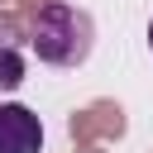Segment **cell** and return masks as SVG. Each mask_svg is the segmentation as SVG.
<instances>
[{"label": "cell", "mask_w": 153, "mask_h": 153, "mask_svg": "<svg viewBox=\"0 0 153 153\" xmlns=\"http://www.w3.org/2000/svg\"><path fill=\"white\" fill-rule=\"evenodd\" d=\"M19 86H24V57L19 48L0 43V91H19Z\"/></svg>", "instance_id": "cell-3"}, {"label": "cell", "mask_w": 153, "mask_h": 153, "mask_svg": "<svg viewBox=\"0 0 153 153\" xmlns=\"http://www.w3.org/2000/svg\"><path fill=\"white\" fill-rule=\"evenodd\" d=\"M29 48L38 53V62L48 67H81L96 48V24L86 10L67 5V0H53L33 14L29 24Z\"/></svg>", "instance_id": "cell-1"}, {"label": "cell", "mask_w": 153, "mask_h": 153, "mask_svg": "<svg viewBox=\"0 0 153 153\" xmlns=\"http://www.w3.org/2000/svg\"><path fill=\"white\" fill-rule=\"evenodd\" d=\"M148 48H153V24H148Z\"/></svg>", "instance_id": "cell-4"}, {"label": "cell", "mask_w": 153, "mask_h": 153, "mask_svg": "<svg viewBox=\"0 0 153 153\" xmlns=\"http://www.w3.org/2000/svg\"><path fill=\"white\" fill-rule=\"evenodd\" d=\"M43 148V124L29 105L5 100L0 105V153H38Z\"/></svg>", "instance_id": "cell-2"}]
</instances>
